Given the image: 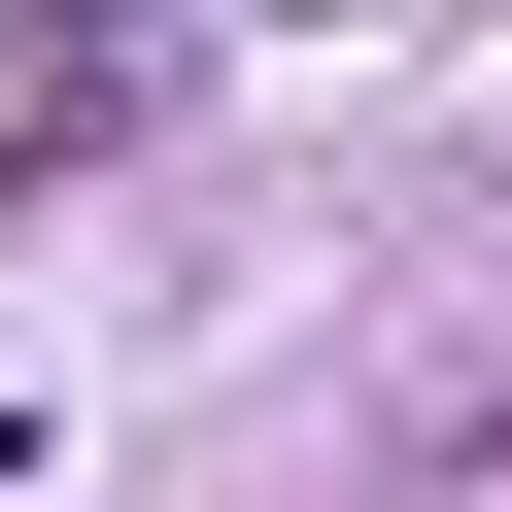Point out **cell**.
<instances>
[{
    "label": "cell",
    "mask_w": 512,
    "mask_h": 512,
    "mask_svg": "<svg viewBox=\"0 0 512 512\" xmlns=\"http://www.w3.org/2000/svg\"><path fill=\"white\" fill-rule=\"evenodd\" d=\"M0 444H35V410H0Z\"/></svg>",
    "instance_id": "6da1fadb"
}]
</instances>
